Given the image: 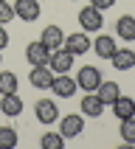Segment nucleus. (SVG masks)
Here are the masks:
<instances>
[{
  "instance_id": "nucleus-1",
  "label": "nucleus",
  "mask_w": 135,
  "mask_h": 149,
  "mask_svg": "<svg viewBox=\"0 0 135 149\" xmlns=\"http://www.w3.org/2000/svg\"><path fill=\"white\" fill-rule=\"evenodd\" d=\"M51 90H54V96H59V99H73L76 90H79L76 76H70V73H54Z\"/></svg>"
},
{
  "instance_id": "nucleus-2",
  "label": "nucleus",
  "mask_w": 135,
  "mask_h": 149,
  "mask_svg": "<svg viewBox=\"0 0 135 149\" xmlns=\"http://www.w3.org/2000/svg\"><path fill=\"white\" fill-rule=\"evenodd\" d=\"M34 116H37V121L45 124V127L56 124V121H59V107H56V101H54V99H40L37 104H34Z\"/></svg>"
},
{
  "instance_id": "nucleus-3",
  "label": "nucleus",
  "mask_w": 135,
  "mask_h": 149,
  "mask_svg": "<svg viewBox=\"0 0 135 149\" xmlns=\"http://www.w3.org/2000/svg\"><path fill=\"white\" fill-rule=\"evenodd\" d=\"M76 84H79L84 93H96V87L101 84V70H99V68H93V65L79 68V73H76Z\"/></svg>"
},
{
  "instance_id": "nucleus-4",
  "label": "nucleus",
  "mask_w": 135,
  "mask_h": 149,
  "mask_svg": "<svg viewBox=\"0 0 135 149\" xmlns=\"http://www.w3.org/2000/svg\"><path fill=\"white\" fill-rule=\"evenodd\" d=\"M84 130V116L82 113H70V116H65L62 121H59V132H62V138L65 141H70V138H79Z\"/></svg>"
},
{
  "instance_id": "nucleus-5",
  "label": "nucleus",
  "mask_w": 135,
  "mask_h": 149,
  "mask_svg": "<svg viewBox=\"0 0 135 149\" xmlns=\"http://www.w3.org/2000/svg\"><path fill=\"white\" fill-rule=\"evenodd\" d=\"M79 25H82V31H101V25H104V17L96 6H84L79 11Z\"/></svg>"
},
{
  "instance_id": "nucleus-6",
  "label": "nucleus",
  "mask_w": 135,
  "mask_h": 149,
  "mask_svg": "<svg viewBox=\"0 0 135 149\" xmlns=\"http://www.w3.org/2000/svg\"><path fill=\"white\" fill-rule=\"evenodd\" d=\"M73 54L68 48H56V51H51V62L48 68L54 70V73H70V68H73Z\"/></svg>"
},
{
  "instance_id": "nucleus-7",
  "label": "nucleus",
  "mask_w": 135,
  "mask_h": 149,
  "mask_svg": "<svg viewBox=\"0 0 135 149\" xmlns=\"http://www.w3.org/2000/svg\"><path fill=\"white\" fill-rule=\"evenodd\" d=\"M62 48H68L73 56H82V54H87V51H90V37H87V31L65 34V45H62Z\"/></svg>"
},
{
  "instance_id": "nucleus-8",
  "label": "nucleus",
  "mask_w": 135,
  "mask_h": 149,
  "mask_svg": "<svg viewBox=\"0 0 135 149\" xmlns=\"http://www.w3.org/2000/svg\"><path fill=\"white\" fill-rule=\"evenodd\" d=\"M28 82H31L37 90H48V87H51V82H54V70H51L48 65H31Z\"/></svg>"
},
{
  "instance_id": "nucleus-9",
  "label": "nucleus",
  "mask_w": 135,
  "mask_h": 149,
  "mask_svg": "<svg viewBox=\"0 0 135 149\" xmlns=\"http://www.w3.org/2000/svg\"><path fill=\"white\" fill-rule=\"evenodd\" d=\"M25 59H28L31 65H48V62H51V48L42 45L40 40L28 42V45H25Z\"/></svg>"
},
{
  "instance_id": "nucleus-10",
  "label": "nucleus",
  "mask_w": 135,
  "mask_h": 149,
  "mask_svg": "<svg viewBox=\"0 0 135 149\" xmlns=\"http://www.w3.org/2000/svg\"><path fill=\"white\" fill-rule=\"evenodd\" d=\"M14 17H20L25 23H34L40 17V3L37 0H17L14 3Z\"/></svg>"
},
{
  "instance_id": "nucleus-11",
  "label": "nucleus",
  "mask_w": 135,
  "mask_h": 149,
  "mask_svg": "<svg viewBox=\"0 0 135 149\" xmlns=\"http://www.w3.org/2000/svg\"><path fill=\"white\" fill-rule=\"evenodd\" d=\"M40 42L42 45H48L51 51H56L65 45V31L59 28V25H45V31L40 34Z\"/></svg>"
},
{
  "instance_id": "nucleus-12",
  "label": "nucleus",
  "mask_w": 135,
  "mask_h": 149,
  "mask_svg": "<svg viewBox=\"0 0 135 149\" xmlns=\"http://www.w3.org/2000/svg\"><path fill=\"white\" fill-rule=\"evenodd\" d=\"M116 70H132L135 68V51L132 48H116V54L110 56Z\"/></svg>"
},
{
  "instance_id": "nucleus-13",
  "label": "nucleus",
  "mask_w": 135,
  "mask_h": 149,
  "mask_svg": "<svg viewBox=\"0 0 135 149\" xmlns=\"http://www.w3.org/2000/svg\"><path fill=\"white\" fill-rule=\"evenodd\" d=\"M116 37L124 42H135V17L132 14H124L116 20Z\"/></svg>"
},
{
  "instance_id": "nucleus-14",
  "label": "nucleus",
  "mask_w": 135,
  "mask_h": 149,
  "mask_svg": "<svg viewBox=\"0 0 135 149\" xmlns=\"http://www.w3.org/2000/svg\"><path fill=\"white\" fill-rule=\"evenodd\" d=\"M0 113L8 118H17L23 113V99L17 96V93H6V96H0Z\"/></svg>"
},
{
  "instance_id": "nucleus-15",
  "label": "nucleus",
  "mask_w": 135,
  "mask_h": 149,
  "mask_svg": "<svg viewBox=\"0 0 135 149\" xmlns=\"http://www.w3.org/2000/svg\"><path fill=\"white\" fill-rule=\"evenodd\" d=\"M110 107H113V116H116L118 121H124V118H132V116H135V99H129V96H118Z\"/></svg>"
},
{
  "instance_id": "nucleus-16",
  "label": "nucleus",
  "mask_w": 135,
  "mask_h": 149,
  "mask_svg": "<svg viewBox=\"0 0 135 149\" xmlns=\"http://www.w3.org/2000/svg\"><path fill=\"white\" fill-rule=\"evenodd\" d=\"M116 48L118 45H116V37H113V34H101V37L93 40V51H96L101 59H110L113 54H116Z\"/></svg>"
},
{
  "instance_id": "nucleus-17",
  "label": "nucleus",
  "mask_w": 135,
  "mask_h": 149,
  "mask_svg": "<svg viewBox=\"0 0 135 149\" xmlns=\"http://www.w3.org/2000/svg\"><path fill=\"white\" fill-rule=\"evenodd\" d=\"M96 96L101 99V104H104V107H110V104L121 96V87H118V82H104V79H101V84L96 87Z\"/></svg>"
},
{
  "instance_id": "nucleus-18",
  "label": "nucleus",
  "mask_w": 135,
  "mask_h": 149,
  "mask_svg": "<svg viewBox=\"0 0 135 149\" xmlns=\"http://www.w3.org/2000/svg\"><path fill=\"white\" fill-rule=\"evenodd\" d=\"M101 113H104L101 99L96 96V93H84V99H82V116L84 118H99Z\"/></svg>"
},
{
  "instance_id": "nucleus-19",
  "label": "nucleus",
  "mask_w": 135,
  "mask_h": 149,
  "mask_svg": "<svg viewBox=\"0 0 135 149\" xmlns=\"http://www.w3.org/2000/svg\"><path fill=\"white\" fill-rule=\"evenodd\" d=\"M17 87H20L17 73H11V70H0V96H6V93H17Z\"/></svg>"
},
{
  "instance_id": "nucleus-20",
  "label": "nucleus",
  "mask_w": 135,
  "mask_h": 149,
  "mask_svg": "<svg viewBox=\"0 0 135 149\" xmlns=\"http://www.w3.org/2000/svg\"><path fill=\"white\" fill-rule=\"evenodd\" d=\"M20 135H17L14 127H0V149H14Z\"/></svg>"
},
{
  "instance_id": "nucleus-21",
  "label": "nucleus",
  "mask_w": 135,
  "mask_h": 149,
  "mask_svg": "<svg viewBox=\"0 0 135 149\" xmlns=\"http://www.w3.org/2000/svg\"><path fill=\"white\" fill-rule=\"evenodd\" d=\"M118 132H121V141L132 146V143H135V116L132 118H124L121 127H118Z\"/></svg>"
},
{
  "instance_id": "nucleus-22",
  "label": "nucleus",
  "mask_w": 135,
  "mask_h": 149,
  "mask_svg": "<svg viewBox=\"0 0 135 149\" xmlns=\"http://www.w3.org/2000/svg\"><path fill=\"white\" fill-rule=\"evenodd\" d=\"M40 146L42 149H62L65 146V138H62V132H45L40 138Z\"/></svg>"
},
{
  "instance_id": "nucleus-23",
  "label": "nucleus",
  "mask_w": 135,
  "mask_h": 149,
  "mask_svg": "<svg viewBox=\"0 0 135 149\" xmlns=\"http://www.w3.org/2000/svg\"><path fill=\"white\" fill-rule=\"evenodd\" d=\"M14 20V6H8V0H0V25Z\"/></svg>"
},
{
  "instance_id": "nucleus-24",
  "label": "nucleus",
  "mask_w": 135,
  "mask_h": 149,
  "mask_svg": "<svg viewBox=\"0 0 135 149\" xmlns=\"http://www.w3.org/2000/svg\"><path fill=\"white\" fill-rule=\"evenodd\" d=\"M90 6H96L99 11H104V8H113V6H116V0H90Z\"/></svg>"
},
{
  "instance_id": "nucleus-25",
  "label": "nucleus",
  "mask_w": 135,
  "mask_h": 149,
  "mask_svg": "<svg viewBox=\"0 0 135 149\" xmlns=\"http://www.w3.org/2000/svg\"><path fill=\"white\" fill-rule=\"evenodd\" d=\"M8 45V34H6V25H0V51Z\"/></svg>"
},
{
  "instance_id": "nucleus-26",
  "label": "nucleus",
  "mask_w": 135,
  "mask_h": 149,
  "mask_svg": "<svg viewBox=\"0 0 135 149\" xmlns=\"http://www.w3.org/2000/svg\"><path fill=\"white\" fill-rule=\"evenodd\" d=\"M0 54H3V51H0Z\"/></svg>"
}]
</instances>
